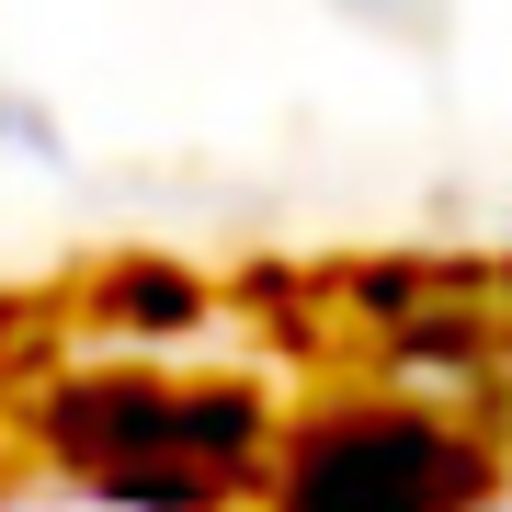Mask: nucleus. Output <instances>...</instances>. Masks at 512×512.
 <instances>
[{"label": "nucleus", "instance_id": "1", "mask_svg": "<svg viewBox=\"0 0 512 512\" xmlns=\"http://www.w3.org/2000/svg\"><path fill=\"white\" fill-rule=\"evenodd\" d=\"M490 490V433L433 399H342L274 444V512H478Z\"/></svg>", "mask_w": 512, "mask_h": 512}]
</instances>
